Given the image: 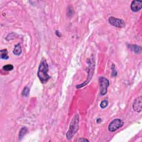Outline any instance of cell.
<instances>
[{
    "instance_id": "obj_5",
    "label": "cell",
    "mask_w": 142,
    "mask_h": 142,
    "mask_svg": "<svg viewBox=\"0 0 142 142\" xmlns=\"http://www.w3.org/2000/svg\"><path fill=\"white\" fill-rule=\"evenodd\" d=\"M124 124V122L120 119H115L111 121L108 126V130L111 132H114L121 128Z\"/></svg>"
},
{
    "instance_id": "obj_14",
    "label": "cell",
    "mask_w": 142,
    "mask_h": 142,
    "mask_svg": "<svg viewBox=\"0 0 142 142\" xmlns=\"http://www.w3.org/2000/svg\"><path fill=\"white\" fill-rule=\"evenodd\" d=\"M3 69L5 71H11L13 69V66L12 64H6L3 67Z\"/></svg>"
},
{
    "instance_id": "obj_2",
    "label": "cell",
    "mask_w": 142,
    "mask_h": 142,
    "mask_svg": "<svg viewBox=\"0 0 142 142\" xmlns=\"http://www.w3.org/2000/svg\"><path fill=\"white\" fill-rule=\"evenodd\" d=\"M79 128V117L76 114L71 120L68 131L66 133V138L68 140L72 139L78 132Z\"/></svg>"
},
{
    "instance_id": "obj_15",
    "label": "cell",
    "mask_w": 142,
    "mask_h": 142,
    "mask_svg": "<svg viewBox=\"0 0 142 142\" xmlns=\"http://www.w3.org/2000/svg\"><path fill=\"white\" fill-rule=\"evenodd\" d=\"M108 100H106V99H104V100H102V101L101 102V103H100V108H101L104 109V108H106V106H108Z\"/></svg>"
},
{
    "instance_id": "obj_7",
    "label": "cell",
    "mask_w": 142,
    "mask_h": 142,
    "mask_svg": "<svg viewBox=\"0 0 142 142\" xmlns=\"http://www.w3.org/2000/svg\"><path fill=\"white\" fill-rule=\"evenodd\" d=\"M133 108L134 111L141 112L142 109V97L139 96L134 99L133 103Z\"/></svg>"
},
{
    "instance_id": "obj_10",
    "label": "cell",
    "mask_w": 142,
    "mask_h": 142,
    "mask_svg": "<svg viewBox=\"0 0 142 142\" xmlns=\"http://www.w3.org/2000/svg\"><path fill=\"white\" fill-rule=\"evenodd\" d=\"M22 48H21V46L20 45V44H17L14 46L13 53L14 55L20 56L22 53Z\"/></svg>"
},
{
    "instance_id": "obj_3",
    "label": "cell",
    "mask_w": 142,
    "mask_h": 142,
    "mask_svg": "<svg viewBox=\"0 0 142 142\" xmlns=\"http://www.w3.org/2000/svg\"><path fill=\"white\" fill-rule=\"evenodd\" d=\"M89 61H90V62H88L89 66L88 67V71H87L88 76H87L86 81H85L84 83H83L77 85L76 86L77 88H78V89L81 88L82 87L85 86V85H86L88 83L90 82L92 78L93 74H94V65H95V63H94V62L93 60H90Z\"/></svg>"
},
{
    "instance_id": "obj_6",
    "label": "cell",
    "mask_w": 142,
    "mask_h": 142,
    "mask_svg": "<svg viewBox=\"0 0 142 142\" xmlns=\"http://www.w3.org/2000/svg\"><path fill=\"white\" fill-rule=\"evenodd\" d=\"M108 22L112 26L116 27L118 28H123L125 27L126 26V23L124 20L117 19V18L113 16L109 18Z\"/></svg>"
},
{
    "instance_id": "obj_17",
    "label": "cell",
    "mask_w": 142,
    "mask_h": 142,
    "mask_svg": "<svg viewBox=\"0 0 142 142\" xmlns=\"http://www.w3.org/2000/svg\"><path fill=\"white\" fill-rule=\"evenodd\" d=\"M77 141H89V140L87 139H85L83 138H81V139H79L78 140H77Z\"/></svg>"
},
{
    "instance_id": "obj_16",
    "label": "cell",
    "mask_w": 142,
    "mask_h": 142,
    "mask_svg": "<svg viewBox=\"0 0 142 142\" xmlns=\"http://www.w3.org/2000/svg\"><path fill=\"white\" fill-rule=\"evenodd\" d=\"M112 76H117V72L116 70H115V65H114V64H112Z\"/></svg>"
},
{
    "instance_id": "obj_9",
    "label": "cell",
    "mask_w": 142,
    "mask_h": 142,
    "mask_svg": "<svg viewBox=\"0 0 142 142\" xmlns=\"http://www.w3.org/2000/svg\"><path fill=\"white\" fill-rule=\"evenodd\" d=\"M128 47L132 51L134 52L136 54H139L141 52V47L139 46L136 45V44H130L128 46Z\"/></svg>"
},
{
    "instance_id": "obj_19",
    "label": "cell",
    "mask_w": 142,
    "mask_h": 142,
    "mask_svg": "<svg viewBox=\"0 0 142 142\" xmlns=\"http://www.w3.org/2000/svg\"><path fill=\"white\" fill-rule=\"evenodd\" d=\"M100 122H101V119H97V122L98 123H99Z\"/></svg>"
},
{
    "instance_id": "obj_4",
    "label": "cell",
    "mask_w": 142,
    "mask_h": 142,
    "mask_svg": "<svg viewBox=\"0 0 142 142\" xmlns=\"http://www.w3.org/2000/svg\"><path fill=\"white\" fill-rule=\"evenodd\" d=\"M99 83L100 87V95L104 96L107 93L108 87L109 85V80L103 77H100L99 78Z\"/></svg>"
},
{
    "instance_id": "obj_11",
    "label": "cell",
    "mask_w": 142,
    "mask_h": 142,
    "mask_svg": "<svg viewBox=\"0 0 142 142\" xmlns=\"http://www.w3.org/2000/svg\"><path fill=\"white\" fill-rule=\"evenodd\" d=\"M28 133V129L26 127H23L21 129L19 133V139L21 140L24 137V136Z\"/></svg>"
},
{
    "instance_id": "obj_8",
    "label": "cell",
    "mask_w": 142,
    "mask_h": 142,
    "mask_svg": "<svg viewBox=\"0 0 142 142\" xmlns=\"http://www.w3.org/2000/svg\"><path fill=\"white\" fill-rule=\"evenodd\" d=\"M142 7V1H133L131 5V10L134 12H137L141 10Z\"/></svg>"
},
{
    "instance_id": "obj_12",
    "label": "cell",
    "mask_w": 142,
    "mask_h": 142,
    "mask_svg": "<svg viewBox=\"0 0 142 142\" xmlns=\"http://www.w3.org/2000/svg\"><path fill=\"white\" fill-rule=\"evenodd\" d=\"M1 53V58L2 60H8L9 58V56L8 55V51L7 49H1L0 51Z\"/></svg>"
},
{
    "instance_id": "obj_1",
    "label": "cell",
    "mask_w": 142,
    "mask_h": 142,
    "mask_svg": "<svg viewBox=\"0 0 142 142\" xmlns=\"http://www.w3.org/2000/svg\"><path fill=\"white\" fill-rule=\"evenodd\" d=\"M48 63L46 59L43 58L40 62L37 72L38 77L42 83H46L51 78V76L48 74Z\"/></svg>"
},
{
    "instance_id": "obj_13",
    "label": "cell",
    "mask_w": 142,
    "mask_h": 142,
    "mask_svg": "<svg viewBox=\"0 0 142 142\" xmlns=\"http://www.w3.org/2000/svg\"><path fill=\"white\" fill-rule=\"evenodd\" d=\"M30 90L28 87H25L22 92V95L23 97H27L29 96Z\"/></svg>"
},
{
    "instance_id": "obj_18",
    "label": "cell",
    "mask_w": 142,
    "mask_h": 142,
    "mask_svg": "<svg viewBox=\"0 0 142 142\" xmlns=\"http://www.w3.org/2000/svg\"><path fill=\"white\" fill-rule=\"evenodd\" d=\"M55 33H56V35H57V36L60 37H61L62 34H61V33H60V31H58V30L56 31Z\"/></svg>"
}]
</instances>
